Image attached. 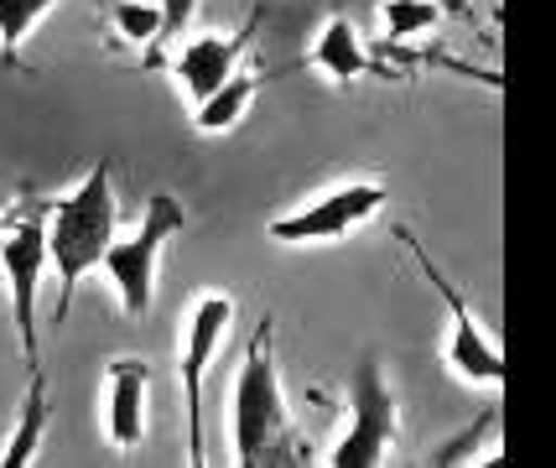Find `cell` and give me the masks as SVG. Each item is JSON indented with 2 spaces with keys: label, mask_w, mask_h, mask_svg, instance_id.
<instances>
[{
  "label": "cell",
  "mask_w": 556,
  "mask_h": 468,
  "mask_svg": "<svg viewBox=\"0 0 556 468\" xmlns=\"http://www.w3.org/2000/svg\"><path fill=\"white\" fill-rule=\"evenodd\" d=\"M302 427L291 417L281 375H276V344L270 318H261L255 339L244 349L240 380H235V464L244 468H291L302 458Z\"/></svg>",
  "instance_id": "6da1fadb"
},
{
  "label": "cell",
  "mask_w": 556,
  "mask_h": 468,
  "mask_svg": "<svg viewBox=\"0 0 556 468\" xmlns=\"http://www.w3.org/2000/svg\"><path fill=\"white\" fill-rule=\"evenodd\" d=\"M115 224H121V208H115V173H110V162L89 167V177H84L73 193L52 198L48 266L58 271V313H52L58 322L68 318L78 281L104 261V250L115 240Z\"/></svg>",
  "instance_id": "7a4b0ae2"
},
{
  "label": "cell",
  "mask_w": 556,
  "mask_h": 468,
  "mask_svg": "<svg viewBox=\"0 0 556 468\" xmlns=\"http://www.w3.org/2000/svg\"><path fill=\"white\" fill-rule=\"evenodd\" d=\"M48 208L52 198L26 193L0 219V271L11 281V313L22 339L26 370H42V333H37V287L48 271Z\"/></svg>",
  "instance_id": "3957f363"
},
{
  "label": "cell",
  "mask_w": 556,
  "mask_h": 468,
  "mask_svg": "<svg viewBox=\"0 0 556 468\" xmlns=\"http://www.w3.org/2000/svg\"><path fill=\"white\" fill-rule=\"evenodd\" d=\"M188 229V214L172 193H151L141 208V224L125 235V240H110L104 250V276L115 281L121 292L125 318H146L151 313V292H156V261H162V245L177 240Z\"/></svg>",
  "instance_id": "277c9868"
},
{
  "label": "cell",
  "mask_w": 556,
  "mask_h": 468,
  "mask_svg": "<svg viewBox=\"0 0 556 468\" xmlns=\"http://www.w3.org/2000/svg\"><path fill=\"white\" fill-rule=\"evenodd\" d=\"M395 447V395L386 385V370L375 354H359L349 370V432L328 447L323 464L333 468H375Z\"/></svg>",
  "instance_id": "5b68a950"
},
{
  "label": "cell",
  "mask_w": 556,
  "mask_h": 468,
  "mask_svg": "<svg viewBox=\"0 0 556 468\" xmlns=\"http://www.w3.org/2000/svg\"><path fill=\"white\" fill-rule=\"evenodd\" d=\"M401 240L412 245L421 276L432 281V292H442V302H447V318H453V328H447V349H442L447 370L458 375L463 385H489V391H500V385H505V354H500V344H494L484 328H479V318L468 313V296H463L458 287L442 276V266H432V255L416 245L412 229H401Z\"/></svg>",
  "instance_id": "8992f818"
},
{
  "label": "cell",
  "mask_w": 556,
  "mask_h": 468,
  "mask_svg": "<svg viewBox=\"0 0 556 468\" xmlns=\"http://www.w3.org/2000/svg\"><path fill=\"white\" fill-rule=\"evenodd\" d=\"M390 203L386 182H339V188H328L323 198L313 203H302V208H291L281 219L266 224L270 240H281V245H328V240H349L364 219H375L380 208Z\"/></svg>",
  "instance_id": "52a82bcc"
},
{
  "label": "cell",
  "mask_w": 556,
  "mask_h": 468,
  "mask_svg": "<svg viewBox=\"0 0 556 468\" xmlns=\"http://www.w3.org/2000/svg\"><path fill=\"white\" fill-rule=\"evenodd\" d=\"M235 322V296L203 292L188 307V333H182V401H188V464L203 468V375L224 349V333Z\"/></svg>",
  "instance_id": "ba28073f"
},
{
  "label": "cell",
  "mask_w": 556,
  "mask_h": 468,
  "mask_svg": "<svg viewBox=\"0 0 556 468\" xmlns=\"http://www.w3.org/2000/svg\"><path fill=\"white\" fill-rule=\"evenodd\" d=\"M255 31H261V11L244 16V26L229 31V37H188V42L177 48V78H182V89L193 94V104H203L218 84H229V78L240 74V58L250 52Z\"/></svg>",
  "instance_id": "9c48e42d"
},
{
  "label": "cell",
  "mask_w": 556,
  "mask_h": 468,
  "mask_svg": "<svg viewBox=\"0 0 556 468\" xmlns=\"http://www.w3.org/2000/svg\"><path fill=\"white\" fill-rule=\"evenodd\" d=\"M146 385H151V365L146 359H115L110 365L104 432H110L115 447H136L146 438Z\"/></svg>",
  "instance_id": "30bf717a"
},
{
  "label": "cell",
  "mask_w": 556,
  "mask_h": 468,
  "mask_svg": "<svg viewBox=\"0 0 556 468\" xmlns=\"http://www.w3.org/2000/svg\"><path fill=\"white\" fill-rule=\"evenodd\" d=\"M307 63L323 68L328 78H339V84H354V78H364V74H386V63L369 52V42L359 37V26L349 22V16H333V22L323 26V37H317V48Z\"/></svg>",
  "instance_id": "8fae6325"
},
{
  "label": "cell",
  "mask_w": 556,
  "mask_h": 468,
  "mask_svg": "<svg viewBox=\"0 0 556 468\" xmlns=\"http://www.w3.org/2000/svg\"><path fill=\"white\" fill-rule=\"evenodd\" d=\"M48 417H52L48 375H42V370H26V401H22V417H16V432H11V443L0 447V468L31 464V453H37L42 432H48Z\"/></svg>",
  "instance_id": "7c38bea8"
},
{
  "label": "cell",
  "mask_w": 556,
  "mask_h": 468,
  "mask_svg": "<svg viewBox=\"0 0 556 468\" xmlns=\"http://www.w3.org/2000/svg\"><path fill=\"white\" fill-rule=\"evenodd\" d=\"M255 84H261V78H255V74H244V68H240V74L229 78V84H218L214 94H208L203 104H198L193 125L203 130V136H218V130H235V125H240V115L250 110V99H255Z\"/></svg>",
  "instance_id": "4fadbf2b"
},
{
  "label": "cell",
  "mask_w": 556,
  "mask_h": 468,
  "mask_svg": "<svg viewBox=\"0 0 556 468\" xmlns=\"http://www.w3.org/2000/svg\"><path fill=\"white\" fill-rule=\"evenodd\" d=\"M58 5H63V0H0V63H5V68L22 63V42Z\"/></svg>",
  "instance_id": "5bb4252c"
},
{
  "label": "cell",
  "mask_w": 556,
  "mask_h": 468,
  "mask_svg": "<svg viewBox=\"0 0 556 468\" xmlns=\"http://www.w3.org/2000/svg\"><path fill=\"white\" fill-rule=\"evenodd\" d=\"M115 31L146 48V68L162 63V5L156 0H115Z\"/></svg>",
  "instance_id": "9a60e30c"
},
{
  "label": "cell",
  "mask_w": 556,
  "mask_h": 468,
  "mask_svg": "<svg viewBox=\"0 0 556 468\" xmlns=\"http://www.w3.org/2000/svg\"><path fill=\"white\" fill-rule=\"evenodd\" d=\"M442 5L437 0H386L380 5V22H386V42H412L421 31H432Z\"/></svg>",
  "instance_id": "2e32d148"
},
{
  "label": "cell",
  "mask_w": 556,
  "mask_h": 468,
  "mask_svg": "<svg viewBox=\"0 0 556 468\" xmlns=\"http://www.w3.org/2000/svg\"><path fill=\"white\" fill-rule=\"evenodd\" d=\"M156 5H162V48H167V42H182V26L193 22L198 0H156Z\"/></svg>",
  "instance_id": "e0dca14e"
},
{
  "label": "cell",
  "mask_w": 556,
  "mask_h": 468,
  "mask_svg": "<svg viewBox=\"0 0 556 468\" xmlns=\"http://www.w3.org/2000/svg\"><path fill=\"white\" fill-rule=\"evenodd\" d=\"M0 219H5V208H0Z\"/></svg>",
  "instance_id": "ac0fdd59"
}]
</instances>
